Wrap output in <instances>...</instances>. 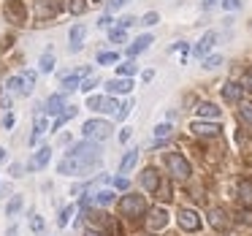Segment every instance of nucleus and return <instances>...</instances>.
Here are the masks:
<instances>
[{
  "label": "nucleus",
  "instance_id": "nucleus-1",
  "mask_svg": "<svg viewBox=\"0 0 252 236\" xmlns=\"http://www.w3.org/2000/svg\"><path fill=\"white\" fill-rule=\"evenodd\" d=\"M98 160H100V149L95 147V144L84 141V144L71 147V152L60 160L57 171H60V174H65V176H76V174L90 171L93 166H98Z\"/></svg>",
  "mask_w": 252,
  "mask_h": 236
},
{
  "label": "nucleus",
  "instance_id": "nucleus-2",
  "mask_svg": "<svg viewBox=\"0 0 252 236\" xmlns=\"http://www.w3.org/2000/svg\"><path fill=\"white\" fill-rule=\"evenodd\" d=\"M165 166H168L171 176L179 179V182H185L187 176H190V163H187L179 152H168V155H165Z\"/></svg>",
  "mask_w": 252,
  "mask_h": 236
},
{
  "label": "nucleus",
  "instance_id": "nucleus-3",
  "mask_svg": "<svg viewBox=\"0 0 252 236\" xmlns=\"http://www.w3.org/2000/svg\"><path fill=\"white\" fill-rule=\"evenodd\" d=\"M84 138H93V141H103V138H109L111 133V125L106 120H87L82 128Z\"/></svg>",
  "mask_w": 252,
  "mask_h": 236
},
{
  "label": "nucleus",
  "instance_id": "nucleus-4",
  "mask_svg": "<svg viewBox=\"0 0 252 236\" xmlns=\"http://www.w3.org/2000/svg\"><path fill=\"white\" fill-rule=\"evenodd\" d=\"M120 212L125 217H141L147 212V201H144V196H125L120 201Z\"/></svg>",
  "mask_w": 252,
  "mask_h": 236
},
{
  "label": "nucleus",
  "instance_id": "nucleus-5",
  "mask_svg": "<svg viewBox=\"0 0 252 236\" xmlns=\"http://www.w3.org/2000/svg\"><path fill=\"white\" fill-rule=\"evenodd\" d=\"M63 8V0H35V14L38 19H52Z\"/></svg>",
  "mask_w": 252,
  "mask_h": 236
},
{
  "label": "nucleus",
  "instance_id": "nucleus-6",
  "mask_svg": "<svg viewBox=\"0 0 252 236\" xmlns=\"http://www.w3.org/2000/svg\"><path fill=\"white\" fill-rule=\"evenodd\" d=\"M179 225L185 231H198L201 228V217H198V212H192V209H182L179 212Z\"/></svg>",
  "mask_w": 252,
  "mask_h": 236
},
{
  "label": "nucleus",
  "instance_id": "nucleus-7",
  "mask_svg": "<svg viewBox=\"0 0 252 236\" xmlns=\"http://www.w3.org/2000/svg\"><path fill=\"white\" fill-rule=\"evenodd\" d=\"M209 223H212L214 231H225L230 225L228 212H225V209H212V212H209Z\"/></svg>",
  "mask_w": 252,
  "mask_h": 236
},
{
  "label": "nucleus",
  "instance_id": "nucleus-8",
  "mask_svg": "<svg viewBox=\"0 0 252 236\" xmlns=\"http://www.w3.org/2000/svg\"><path fill=\"white\" fill-rule=\"evenodd\" d=\"M190 131L195 133V136H217L222 128H220L217 122H192Z\"/></svg>",
  "mask_w": 252,
  "mask_h": 236
},
{
  "label": "nucleus",
  "instance_id": "nucleus-9",
  "mask_svg": "<svg viewBox=\"0 0 252 236\" xmlns=\"http://www.w3.org/2000/svg\"><path fill=\"white\" fill-rule=\"evenodd\" d=\"M141 185L147 187L149 193H158L160 190V174L155 169H144V174H141Z\"/></svg>",
  "mask_w": 252,
  "mask_h": 236
},
{
  "label": "nucleus",
  "instance_id": "nucleus-10",
  "mask_svg": "<svg viewBox=\"0 0 252 236\" xmlns=\"http://www.w3.org/2000/svg\"><path fill=\"white\" fill-rule=\"evenodd\" d=\"M165 223H168V214H165V209H152V212H149V220H147L149 231L165 228Z\"/></svg>",
  "mask_w": 252,
  "mask_h": 236
},
{
  "label": "nucleus",
  "instance_id": "nucleus-11",
  "mask_svg": "<svg viewBox=\"0 0 252 236\" xmlns=\"http://www.w3.org/2000/svg\"><path fill=\"white\" fill-rule=\"evenodd\" d=\"M214 41H217V33H214V30H209V33H206V35H203V38L195 44V49H192V55H195V57H203V55H206V52L214 46Z\"/></svg>",
  "mask_w": 252,
  "mask_h": 236
},
{
  "label": "nucleus",
  "instance_id": "nucleus-12",
  "mask_svg": "<svg viewBox=\"0 0 252 236\" xmlns=\"http://www.w3.org/2000/svg\"><path fill=\"white\" fill-rule=\"evenodd\" d=\"M236 193H239L241 206L250 209V206H252V179H241V182H239V187H236Z\"/></svg>",
  "mask_w": 252,
  "mask_h": 236
},
{
  "label": "nucleus",
  "instance_id": "nucleus-13",
  "mask_svg": "<svg viewBox=\"0 0 252 236\" xmlns=\"http://www.w3.org/2000/svg\"><path fill=\"white\" fill-rule=\"evenodd\" d=\"M241 95H244V87H241V84H236V82H228V84L222 87V98L228 101V103L241 101Z\"/></svg>",
  "mask_w": 252,
  "mask_h": 236
},
{
  "label": "nucleus",
  "instance_id": "nucleus-14",
  "mask_svg": "<svg viewBox=\"0 0 252 236\" xmlns=\"http://www.w3.org/2000/svg\"><path fill=\"white\" fill-rule=\"evenodd\" d=\"M149 44H152V35H138V38L133 41L130 46H127V57H136V55H141L144 49H149Z\"/></svg>",
  "mask_w": 252,
  "mask_h": 236
},
{
  "label": "nucleus",
  "instance_id": "nucleus-15",
  "mask_svg": "<svg viewBox=\"0 0 252 236\" xmlns=\"http://www.w3.org/2000/svg\"><path fill=\"white\" fill-rule=\"evenodd\" d=\"M6 17L11 19V22L22 25L25 22V6L19 3V0H11V3H8V8H6Z\"/></svg>",
  "mask_w": 252,
  "mask_h": 236
},
{
  "label": "nucleus",
  "instance_id": "nucleus-16",
  "mask_svg": "<svg viewBox=\"0 0 252 236\" xmlns=\"http://www.w3.org/2000/svg\"><path fill=\"white\" fill-rule=\"evenodd\" d=\"M106 90H109V93H130L133 82H130V79H114V82L106 84Z\"/></svg>",
  "mask_w": 252,
  "mask_h": 236
},
{
  "label": "nucleus",
  "instance_id": "nucleus-17",
  "mask_svg": "<svg viewBox=\"0 0 252 236\" xmlns=\"http://www.w3.org/2000/svg\"><path fill=\"white\" fill-rule=\"evenodd\" d=\"M49 158H52V149H49V147H41L38 152H35V158H33V163H30V169H44V166L49 163Z\"/></svg>",
  "mask_w": 252,
  "mask_h": 236
},
{
  "label": "nucleus",
  "instance_id": "nucleus-18",
  "mask_svg": "<svg viewBox=\"0 0 252 236\" xmlns=\"http://www.w3.org/2000/svg\"><path fill=\"white\" fill-rule=\"evenodd\" d=\"M198 117H203V120H217L220 117V109L214 103H198Z\"/></svg>",
  "mask_w": 252,
  "mask_h": 236
},
{
  "label": "nucleus",
  "instance_id": "nucleus-19",
  "mask_svg": "<svg viewBox=\"0 0 252 236\" xmlns=\"http://www.w3.org/2000/svg\"><path fill=\"white\" fill-rule=\"evenodd\" d=\"M63 103H65L63 93L60 95H52V98L46 101V111H49V114H63Z\"/></svg>",
  "mask_w": 252,
  "mask_h": 236
},
{
  "label": "nucleus",
  "instance_id": "nucleus-20",
  "mask_svg": "<svg viewBox=\"0 0 252 236\" xmlns=\"http://www.w3.org/2000/svg\"><path fill=\"white\" fill-rule=\"evenodd\" d=\"M82 38H84V25H76V28L71 30V52L82 49Z\"/></svg>",
  "mask_w": 252,
  "mask_h": 236
},
{
  "label": "nucleus",
  "instance_id": "nucleus-21",
  "mask_svg": "<svg viewBox=\"0 0 252 236\" xmlns=\"http://www.w3.org/2000/svg\"><path fill=\"white\" fill-rule=\"evenodd\" d=\"M136 160H138V152H136V149H130V152H127L125 158H122V163H120V171H122V174H127V171H130L133 166H136Z\"/></svg>",
  "mask_w": 252,
  "mask_h": 236
},
{
  "label": "nucleus",
  "instance_id": "nucleus-22",
  "mask_svg": "<svg viewBox=\"0 0 252 236\" xmlns=\"http://www.w3.org/2000/svg\"><path fill=\"white\" fill-rule=\"evenodd\" d=\"M8 90H14V93H22V95H28V87H25V79L22 76H11L8 79V84H6Z\"/></svg>",
  "mask_w": 252,
  "mask_h": 236
},
{
  "label": "nucleus",
  "instance_id": "nucleus-23",
  "mask_svg": "<svg viewBox=\"0 0 252 236\" xmlns=\"http://www.w3.org/2000/svg\"><path fill=\"white\" fill-rule=\"evenodd\" d=\"M93 201H95V203H100V206H109V203L114 201V193H111V190H100V193H95Z\"/></svg>",
  "mask_w": 252,
  "mask_h": 236
},
{
  "label": "nucleus",
  "instance_id": "nucleus-24",
  "mask_svg": "<svg viewBox=\"0 0 252 236\" xmlns=\"http://www.w3.org/2000/svg\"><path fill=\"white\" fill-rule=\"evenodd\" d=\"M117 109H120V103H117L114 98H100V106H98V111H109V114H114Z\"/></svg>",
  "mask_w": 252,
  "mask_h": 236
},
{
  "label": "nucleus",
  "instance_id": "nucleus-25",
  "mask_svg": "<svg viewBox=\"0 0 252 236\" xmlns=\"http://www.w3.org/2000/svg\"><path fill=\"white\" fill-rule=\"evenodd\" d=\"M79 76H82V73H68V76L63 79V87L65 90H79Z\"/></svg>",
  "mask_w": 252,
  "mask_h": 236
},
{
  "label": "nucleus",
  "instance_id": "nucleus-26",
  "mask_svg": "<svg viewBox=\"0 0 252 236\" xmlns=\"http://www.w3.org/2000/svg\"><path fill=\"white\" fill-rule=\"evenodd\" d=\"M52 68H55V57H52V52H44V57H41V71L49 73Z\"/></svg>",
  "mask_w": 252,
  "mask_h": 236
},
{
  "label": "nucleus",
  "instance_id": "nucleus-27",
  "mask_svg": "<svg viewBox=\"0 0 252 236\" xmlns=\"http://www.w3.org/2000/svg\"><path fill=\"white\" fill-rule=\"evenodd\" d=\"M239 120L244 122V125L250 128V131H252V106H244V109L239 111Z\"/></svg>",
  "mask_w": 252,
  "mask_h": 236
},
{
  "label": "nucleus",
  "instance_id": "nucleus-28",
  "mask_svg": "<svg viewBox=\"0 0 252 236\" xmlns=\"http://www.w3.org/2000/svg\"><path fill=\"white\" fill-rule=\"evenodd\" d=\"M111 63H117L114 52H100V55H98V66H111Z\"/></svg>",
  "mask_w": 252,
  "mask_h": 236
},
{
  "label": "nucleus",
  "instance_id": "nucleus-29",
  "mask_svg": "<svg viewBox=\"0 0 252 236\" xmlns=\"http://www.w3.org/2000/svg\"><path fill=\"white\" fill-rule=\"evenodd\" d=\"M19 209H22V198L17 196V198H11V203L6 206V214H8V217H14V214H17Z\"/></svg>",
  "mask_w": 252,
  "mask_h": 236
},
{
  "label": "nucleus",
  "instance_id": "nucleus-30",
  "mask_svg": "<svg viewBox=\"0 0 252 236\" xmlns=\"http://www.w3.org/2000/svg\"><path fill=\"white\" fill-rule=\"evenodd\" d=\"M73 117H76V109H68L65 114H60V117H57V122H55V131H60V128H63V122L73 120Z\"/></svg>",
  "mask_w": 252,
  "mask_h": 236
},
{
  "label": "nucleus",
  "instance_id": "nucleus-31",
  "mask_svg": "<svg viewBox=\"0 0 252 236\" xmlns=\"http://www.w3.org/2000/svg\"><path fill=\"white\" fill-rule=\"evenodd\" d=\"M71 214H73V206H65V209L60 212V217H57V225H60V228H65L68 220H71Z\"/></svg>",
  "mask_w": 252,
  "mask_h": 236
},
{
  "label": "nucleus",
  "instance_id": "nucleus-32",
  "mask_svg": "<svg viewBox=\"0 0 252 236\" xmlns=\"http://www.w3.org/2000/svg\"><path fill=\"white\" fill-rule=\"evenodd\" d=\"M84 8H87V6H84V0H71V3H68V11L76 14V17H79V14H84Z\"/></svg>",
  "mask_w": 252,
  "mask_h": 236
},
{
  "label": "nucleus",
  "instance_id": "nucleus-33",
  "mask_svg": "<svg viewBox=\"0 0 252 236\" xmlns=\"http://www.w3.org/2000/svg\"><path fill=\"white\" fill-rule=\"evenodd\" d=\"M46 131V122L44 120H35V128H33V136H30V141H35L38 138V133H44Z\"/></svg>",
  "mask_w": 252,
  "mask_h": 236
},
{
  "label": "nucleus",
  "instance_id": "nucleus-34",
  "mask_svg": "<svg viewBox=\"0 0 252 236\" xmlns=\"http://www.w3.org/2000/svg\"><path fill=\"white\" fill-rule=\"evenodd\" d=\"M220 63H222V57H220V55H214V57H206V63H203V68H209V71H212V68H217Z\"/></svg>",
  "mask_w": 252,
  "mask_h": 236
},
{
  "label": "nucleus",
  "instance_id": "nucleus-35",
  "mask_svg": "<svg viewBox=\"0 0 252 236\" xmlns=\"http://www.w3.org/2000/svg\"><path fill=\"white\" fill-rule=\"evenodd\" d=\"M120 73H122V76L130 79L133 73H136V66H133V63H125V66H120Z\"/></svg>",
  "mask_w": 252,
  "mask_h": 236
},
{
  "label": "nucleus",
  "instance_id": "nucleus-36",
  "mask_svg": "<svg viewBox=\"0 0 252 236\" xmlns=\"http://www.w3.org/2000/svg\"><path fill=\"white\" fill-rule=\"evenodd\" d=\"M155 136H158V138L171 136V125H158V128H155Z\"/></svg>",
  "mask_w": 252,
  "mask_h": 236
},
{
  "label": "nucleus",
  "instance_id": "nucleus-37",
  "mask_svg": "<svg viewBox=\"0 0 252 236\" xmlns=\"http://www.w3.org/2000/svg\"><path fill=\"white\" fill-rule=\"evenodd\" d=\"M160 22V17H158V11H149L147 17L141 19V25H158Z\"/></svg>",
  "mask_w": 252,
  "mask_h": 236
},
{
  "label": "nucleus",
  "instance_id": "nucleus-38",
  "mask_svg": "<svg viewBox=\"0 0 252 236\" xmlns=\"http://www.w3.org/2000/svg\"><path fill=\"white\" fill-rule=\"evenodd\" d=\"M130 109H133V103H130V101H127L125 106H120V109H117V120H125V117H127V111H130Z\"/></svg>",
  "mask_w": 252,
  "mask_h": 236
},
{
  "label": "nucleus",
  "instance_id": "nucleus-39",
  "mask_svg": "<svg viewBox=\"0 0 252 236\" xmlns=\"http://www.w3.org/2000/svg\"><path fill=\"white\" fill-rule=\"evenodd\" d=\"M222 8H228V11H236V8H241V0H222Z\"/></svg>",
  "mask_w": 252,
  "mask_h": 236
},
{
  "label": "nucleus",
  "instance_id": "nucleus-40",
  "mask_svg": "<svg viewBox=\"0 0 252 236\" xmlns=\"http://www.w3.org/2000/svg\"><path fill=\"white\" fill-rule=\"evenodd\" d=\"M30 228H33V231H35V234H38V231H41V228H44V220H41V217H38V214H33V220H30Z\"/></svg>",
  "mask_w": 252,
  "mask_h": 236
},
{
  "label": "nucleus",
  "instance_id": "nucleus-41",
  "mask_svg": "<svg viewBox=\"0 0 252 236\" xmlns=\"http://www.w3.org/2000/svg\"><path fill=\"white\" fill-rule=\"evenodd\" d=\"M133 25H136V17H122V19H120V28H122V30L133 28Z\"/></svg>",
  "mask_w": 252,
  "mask_h": 236
},
{
  "label": "nucleus",
  "instance_id": "nucleus-42",
  "mask_svg": "<svg viewBox=\"0 0 252 236\" xmlns=\"http://www.w3.org/2000/svg\"><path fill=\"white\" fill-rule=\"evenodd\" d=\"M95 84H98V79H95V76H87V82H82V90H93Z\"/></svg>",
  "mask_w": 252,
  "mask_h": 236
},
{
  "label": "nucleus",
  "instance_id": "nucleus-43",
  "mask_svg": "<svg viewBox=\"0 0 252 236\" xmlns=\"http://www.w3.org/2000/svg\"><path fill=\"white\" fill-rule=\"evenodd\" d=\"M98 25H100V28H109V25H111V17H109V14H106V17H100Z\"/></svg>",
  "mask_w": 252,
  "mask_h": 236
},
{
  "label": "nucleus",
  "instance_id": "nucleus-44",
  "mask_svg": "<svg viewBox=\"0 0 252 236\" xmlns=\"http://www.w3.org/2000/svg\"><path fill=\"white\" fill-rule=\"evenodd\" d=\"M114 185H117V190H127V179H122V176L114 182Z\"/></svg>",
  "mask_w": 252,
  "mask_h": 236
},
{
  "label": "nucleus",
  "instance_id": "nucleus-45",
  "mask_svg": "<svg viewBox=\"0 0 252 236\" xmlns=\"http://www.w3.org/2000/svg\"><path fill=\"white\" fill-rule=\"evenodd\" d=\"M125 3H127V0H111V3H109V8H122Z\"/></svg>",
  "mask_w": 252,
  "mask_h": 236
},
{
  "label": "nucleus",
  "instance_id": "nucleus-46",
  "mask_svg": "<svg viewBox=\"0 0 252 236\" xmlns=\"http://www.w3.org/2000/svg\"><path fill=\"white\" fill-rule=\"evenodd\" d=\"M11 125H14V117L6 114V117H3V128H11Z\"/></svg>",
  "mask_w": 252,
  "mask_h": 236
},
{
  "label": "nucleus",
  "instance_id": "nucleus-47",
  "mask_svg": "<svg viewBox=\"0 0 252 236\" xmlns=\"http://www.w3.org/2000/svg\"><path fill=\"white\" fill-rule=\"evenodd\" d=\"M127 138H130V128H125V131L120 133V141H127Z\"/></svg>",
  "mask_w": 252,
  "mask_h": 236
},
{
  "label": "nucleus",
  "instance_id": "nucleus-48",
  "mask_svg": "<svg viewBox=\"0 0 252 236\" xmlns=\"http://www.w3.org/2000/svg\"><path fill=\"white\" fill-rule=\"evenodd\" d=\"M11 174H14V176H19V174H22V166H19V163H17V166H11Z\"/></svg>",
  "mask_w": 252,
  "mask_h": 236
},
{
  "label": "nucleus",
  "instance_id": "nucleus-49",
  "mask_svg": "<svg viewBox=\"0 0 252 236\" xmlns=\"http://www.w3.org/2000/svg\"><path fill=\"white\" fill-rule=\"evenodd\" d=\"M0 163H6V149L0 147Z\"/></svg>",
  "mask_w": 252,
  "mask_h": 236
},
{
  "label": "nucleus",
  "instance_id": "nucleus-50",
  "mask_svg": "<svg viewBox=\"0 0 252 236\" xmlns=\"http://www.w3.org/2000/svg\"><path fill=\"white\" fill-rule=\"evenodd\" d=\"M84 236H100V234H98V231H93V228H90V231H87V234H84Z\"/></svg>",
  "mask_w": 252,
  "mask_h": 236
},
{
  "label": "nucleus",
  "instance_id": "nucleus-51",
  "mask_svg": "<svg viewBox=\"0 0 252 236\" xmlns=\"http://www.w3.org/2000/svg\"><path fill=\"white\" fill-rule=\"evenodd\" d=\"M247 84H250V90H252V73H250V76H247Z\"/></svg>",
  "mask_w": 252,
  "mask_h": 236
}]
</instances>
